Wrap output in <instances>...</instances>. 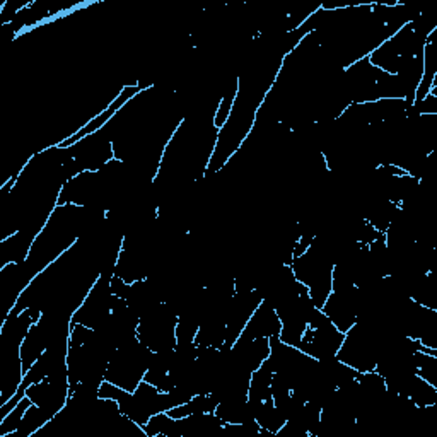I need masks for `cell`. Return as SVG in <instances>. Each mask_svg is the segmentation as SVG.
Returning <instances> with one entry per match:
<instances>
[{
    "instance_id": "1",
    "label": "cell",
    "mask_w": 437,
    "mask_h": 437,
    "mask_svg": "<svg viewBox=\"0 0 437 437\" xmlns=\"http://www.w3.org/2000/svg\"><path fill=\"white\" fill-rule=\"evenodd\" d=\"M31 403H33V401H31L28 396H24L23 400H21L19 403H17L16 407H14L12 410L9 412V414L3 415L2 422H0V424H2V425H0V436L3 437V436H7V434H14V432H16L17 429H19L21 420H23L24 414H26L28 407H30Z\"/></svg>"
}]
</instances>
